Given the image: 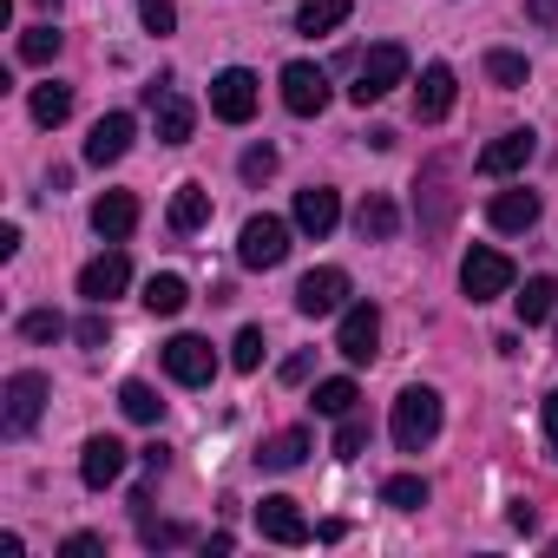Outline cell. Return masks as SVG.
I'll list each match as a JSON object with an SVG mask.
<instances>
[{
  "mask_svg": "<svg viewBox=\"0 0 558 558\" xmlns=\"http://www.w3.org/2000/svg\"><path fill=\"white\" fill-rule=\"evenodd\" d=\"M145 99H151V125H158V138H165V145H184L191 125H197V106H191L184 93H171V86H145Z\"/></svg>",
  "mask_w": 558,
  "mask_h": 558,
  "instance_id": "cell-13",
  "label": "cell"
},
{
  "mask_svg": "<svg viewBox=\"0 0 558 558\" xmlns=\"http://www.w3.org/2000/svg\"><path fill=\"white\" fill-rule=\"evenodd\" d=\"M73 336H80V342H86V349H106V316H86V323H80V329H73Z\"/></svg>",
  "mask_w": 558,
  "mask_h": 558,
  "instance_id": "cell-42",
  "label": "cell"
},
{
  "mask_svg": "<svg viewBox=\"0 0 558 558\" xmlns=\"http://www.w3.org/2000/svg\"><path fill=\"white\" fill-rule=\"evenodd\" d=\"M256 532H263L269 545H310V519H303L296 499H283V493H269V499L256 506Z\"/></svg>",
  "mask_w": 558,
  "mask_h": 558,
  "instance_id": "cell-12",
  "label": "cell"
},
{
  "mask_svg": "<svg viewBox=\"0 0 558 558\" xmlns=\"http://www.w3.org/2000/svg\"><path fill=\"white\" fill-rule=\"evenodd\" d=\"M21 336L27 342H60L66 336V316L60 310H34V316H21Z\"/></svg>",
  "mask_w": 558,
  "mask_h": 558,
  "instance_id": "cell-33",
  "label": "cell"
},
{
  "mask_svg": "<svg viewBox=\"0 0 558 558\" xmlns=\"http://www.w3.org/2000/svg\"><path fill=\"white\" fill-rule=\"evenodd\" d=\"M230 362H236L243 375H256V368H263V329H243L236 349H230Z\"/></svg>",
  "mask_w": 558,
  "mask_h": 558,
  "instance_id": "cell-36",
  "label": "cell"
},
{
  "mask_svg": "<svg viewBox=\"0 0 558 558\" xmlns=\"http://www.w3.org/2000/svg\"><path fill=\"white\" fill-rule=\"evenodd\" d=\"M336 223H342V197H336L329 184L296 191V230H303V236H329Z\"/></svg>",
  "mask_w": 558,
  "mask_h": 558,
  "instance_id": "cell-18",
  "label": "cell"
},
{
  "mask_svg": "<svg viewBox=\"0 0 558 558\" xmlns=\"http://www.w3.org/2000/svg\"><path fill=\"white\" fill-rule=\"evenodd\" d=\"M551 558H558V538H551Z\"/></svg>",
  "mask_w": 558,
  "mask_h": 558,
  "instance_id": "cell-45",
  "label": "cell"
},
{
  "mask_svg": "<svg viewBox=\"0 0 558 558\" xmlns=\"http://www.w3.org/2000/svg\"><path fill=\"white\" fill-rule=\"evenodd\" d=\"M310 368H316V362H310V355H290V362H283V381H290V388H296V381H310Z\"/></svg>",
  "mask_w": 558,
  "mask_h": 558,
  "instance_id": "cell-43",
  "label": "cell"
},
{
  "mask_svg": "<svg viewBox=\"0 0 558 558\" xmlns=\"http://www.w3.org/2000/svg\"><path fill=\"white\" fill-rule=\"evenodd\" d=\"M296 310L303 316H342L349 310V269H336V263L310 269L303 283H296Z\"/></svg>",
  "mask_w": 558,
  "mask_h": 558,
  "instance_id": "cell-7",
  "label": "cell"
},
{
  "mask_svg": "<svg viewBox=\"0 0 558 558\" xmlns=\"http://www.w3.org/2000/svg\"><path fill=\"white\" fill-rule=\"evenodd\" d=\"M132 223H138V197H132V191H106V197L93 204V230H99L106 243H125Z\"/></svg>",
  "mask_w": 558,
  "mask_h": 558,
  "instance_id": "cell-20",
  "label": "cell"
},
{
  "mask_svg": "<svg viewBox=\"0 0 558 558\" xmlns=\"http://www.w3.org/2000/svg\"><path fill=\"white\" fill-rule=\"evenodd\" d=\"M532 151H538V132H532V125L499 132V138L480 151V171H486V178H512V171H525V165H532Z\"/></svg>",
  "mask_w": 558,
  "mask_h": 558,
  "instance_id": "cell-14",
  "label": "cell"
},
{
  "mask_svg": "<svg viewBox=\"0 0 558 558\" xmlns=\"http://www.w3.org/2000/svg\"><path fill=\"white\" fill-rule=\"evenodd\" d=\"M453 93H460V80H453V66H427L421 73V86H414V119H447L453 112Z\"/></svg>",
  "mask_w": 558,
  "mask_h": 558,
  "instance_id": "cell-19",
  "label": "cell"
},
{
  "mask_svg": "<svg viewBox=\"0 0 558 558\" xmlns=\"http://www.w3.org/2000/svg\"><path fill=\"white\" fill-rule=\"evenodd\" d=\"M538 421H545V447H551V460H558V388L545 395V408H538Z\"/></svg>",
  "mask_w": 558,
  "mask_h": 558,
  "instance_id": "cell-39",
  "label": "cell"
},
{
  "mask_svg": "<svg viewBox=\"0 0 558 558\" xmlns=\"http://www.w3.org/2000/svg\"><path fill=\"white\" fill-rule=\"evenodd\" d=\"M362 447H368V421H362V414H342V427H336V453L355 460Z\"/></svg>",
  "mask_w": 558,
  "mask_h": 558,
  "instance_id": "cell-34",
  "label": "cell"
},
{
  "mask_svg": "<svg viewBox=\"0 0 558 558\" xmlns=\"http://www.w3.org/2000/svg\"><path fill=\"white\" fill-rule=\"evenodd\" d=\"M342 21H349V0H303V8H296L303 34H336Z\"/></svg>",
  "mask_w": 558,
  "mask_h": 558,
  "instance_id": "cell-27",
  "label": "cell"
},
{
  "mask_svg": "<svg viewBox=\"0 0 558 558\" xmlns=\"http://www.w3.org/2000/svg\"><path fill=\"white\" fill-rule=\"evenodd\" d=\"M310 447H316L310 427H283V434H269V440L256 447V466H263V473H290V466L310 460Z\"/></svg>",
  "mask_w": 558,
  "mask_h": 558,
  "instance_id": "cell-17",
  "label": "cell"
},
{
  "mask_svg": "<svg viewBox=\"0 0 558 558\" xmlns=\"http://www.w3.org/2000/svg\"><path fill=\"white\" fill-rule=\"evenodd\" d=\"M381 506H395V512H421V506H427V480H421V473H395V480H381Z\"/></svg>",
  "mask_w": 558,
  "mask_h": 558,
  "instance_id": "cell-28",
  "label": "cell"
},
{
  "mask_svg": "<svg viewBox=\"0 0 558 558\" xmlns=\"http://www.w3.org/2000/svg\"><path fill=\"white\" fill-rule=\"evenodd\" d=\"M395 86H408V47L381 40V47H368V53L355 60V86H349V99H355V106H375V99H388Z\"/></svg>",
  "mask_w": 558,
  "mask_h": 558,
  "instance_id": "cell-2",
  "label": "cell"
},
{
  "mask_svg": "<svg viewBox=\"0 0 558 558\" xmlns=\"http://www.w3.org/2000/svg\"><path fill=\"white\" fill-rule=\"evenodd\" d=\"M243 178H250V184L276 178V145H250V151H243Z\"/></svg>",
  "mask_w": 558,
  "mask_h": 558,
  "instance_id": "cell-37",
  "label": "cell"
},
{
  "mask_svg": "<svg viewBox=\"0 0 558 558\" xmlns=\"http://www.w3.org/2000/svg\"><path fill=\"white\" fill-rule=\"evenodd\" d=\"M388 427H395V447H401V453L434 447V434H440V395H434V388H401Z\"/></svg>",
  "mask_w": 558,
  "mask_h": 558,
  "instance_id": "cell-3",
  "label": "cell"
},
{
  "mask_svg": "<svg viewBox=\"0 0 558 558\" xmlns=\"http://www.w3.org/2000/svg\"><path fill=\"white\" fill-rule=\"evenodd\" d=\"M355 230H362V243H388V236L401 230V210H395V197H368V204L355 210Z\"/></svg>",
  "mask_w": 558,
  "mask_h": 558,
  "instance_id": "cell-23",
  "label": "cell"
},
{
  "mask_svg": "<svg viewBox=\"0 0 558 558\" xmlns=\"http://www.w3.org/2000/svg\"><path fill=\"white\" fill-rule=\"evenodd\" d=\"M34 125H66L73 119V86H60V80H47V86H34Z\"/></svg>",
  "mask_w": 558,
  "mask_h": 558,
  "instance_id": "cell-25",
  "label": "cell"
},
{
  "mask_svg": "<svg viewBox=\"0 0 558 558\" xmlns=\"http://www.w3.org/2000/svg\"><path fill=\"white\" fill-rule=\"evenodd\" d=\"M119 408H125V421H158V414H165V401H158L151 381H125V388H119Z\"/></svg>",
  "mask_w": 558,
  "mask_h": 558,
  "instance_id": "cell-30",
  "label": "cell"
},
{
  "mask_svg": "<svg viewBox=\"0 0 558 558\" xmlns=\"http://www.w3.org/2000/svg\"><path fill=\"white\" fill-rule=\"evenodd\" d=\"M40 8H60V0H40Z\"/></svg>",
  "mask_w": 558,
  "mask_h": 558,
  "instance_id": "cell-44",
  "label": "cell"
},
{
  "mask_svg": "<svg viewBox=\"0 0 558 558\" xmlns=\"http://www.w3.org/2000/svg\"><path fill=\"white\" fill-rule=\"evenodd\" d=\"M53 53H60V27H27V34H21V60H27V66H47Z\"/></svg>",
  "mask_w": 558,
  "mask_h": 558,
  "instance_id": "cell-31",
  "label": "cell"
},
{
  "mask_svg": "<svg viewBox=\"0 0 558 558\" xmlns=\"http://www.w3.org/2000/svg\"><path fill=\"white\" fill-rule=\"evenodd\" d=\"M355 381L349 375H336V381H316V414H329V421H342V414H355Z\"/></svg>",
  "mask_w": 558,
  "mask_h": 558,
  "instance_id": "cell-29",
  "label": "cell"
},
{
  "mask_svg": "<svg viewBox=\"0 0 558 558\" xmlns=\"http://www.w3.org/2000/svg\"><path fill=\"white\" fill-rule=\"evenodd\" d=\"M512 310H519V323L532 329V323H545L551 310H558V283H551V276H532V283L512 296Z\"/></svg>",
  "mask_w": 558,
  "mask_h": 558,
  "instance_id": "cell-24",
  "label": "cell"
},
{
  "mask_svg": "<svg viewBox=\"0 0 558 558\" xmlns=\"http://www.w3.org/2000/svg\"><path fill=\"white\" fill-rule=\"evenodd\" d=\"M138 21H145V34H171L178 27V0H138Z\"/></svg>",
  "mask_w": 558,
  "mask_h": 558,
  "instance_id": "cell-35",
  "label": "cell"
},
{
  "mask_svg": "<svg viewBox=\"0 0 558 558\" xmlns=\"http://www.w3.org/2000/svg\"><path fill=\"white\" fill-rule=\"evenodd\" d=\"M204 223H210V191L204 184H178L171 191V230L178 236H197Z\"/></svg>",
  "mask_w": 558,
  "mask_h": 558,
  "instance_id": "cell-22",
  "label": "cell"
},
{
  "mask_svg": "<svg viewBox=\"0 0 558 558\" xmlns=\"http://www.w3.org/2000/svg\"><path fill=\"white\" fill-rule=\"evenodd\" d=\"M184 538H191L184 525H151V519H145V545H184Z\"/></svg>",
  "mask_w": 558,
  "mask_h": 558,
  "instance_id": "cell-40",
  "label": "cell"
},
{
  "mask_svg": "<svg viewBox=\"0 0 558 558\" xmlns=\"http://www.w3.org/2000/svg\"><path fill=\"white\" fill-rule=\"evenodd\" d=\"M336 349L362 368V362H375L381 355V310L375 303H349L342 310V329H336Z\"/></svg>",
  "mask_w": 558,
  "mask_h": 558,
  "instance_id": "cell-8",
  "label": "cell"
},
{
  "mask_svg": "<svg viewBox=\"0 0 558 558\" xmlns=\"http://www.w3.org/2000/svg\"><path fill=\"white\" fill-rule=\"evenodd\" d=\"M191 303V283H184V276H151V283H145V310L151 316H178Z\"/></svg>",
  "mask_w": 558,
  "mask_h": 558,
  "instance_id": "cell-26",
  "label": "cell"
},
{
  "mask_svg": "<svg viewBox=\"0 0 558 558\" xmlns=\"http://www.w3.org/2000/svg\"><path fill=\"white\" fill-rule=\"evenodd\" d=\"M132 283V263H125V250H106V256H93L86 269H80V296L93 303V310H106L119 290Z\"/></svg>",
  "mask_w": 558,
  "mask_h": 558,
  "instance_id": "cell-11",
  "label": "cell"
},
{
  "mask_svg": "<svg viewBox=\"0 0 558 558\" xmlns=\"http://www.w3.org/2000/svg\"><path fill=\"white\" fill-rule=\"evenodd\" d=\"M99 551H106V538H99V532H73V538L60 545V558H99Z\"/></svg>",
  "mask_w": 558,
  "mask_h": 558,
  "instance_id": "cell-38",
  "label": "cell"
},
{
  "mask_svg": "<svg viewBox=\"0 0 558 558\" xmlns=\"http://www.w3.org/2000/svg\"><path fill=\"white\" fill-rule=\"evenodd\" d=\"M256 99H263V86H256L250 66H223V73L210 80V112H217L223 125H250V119H256Z\"/></svg>",
  "mask_w": 558,
  "mask_h": 558,
  "instance_id": "cell-4",
  "label": "cell"
},
{
  "mask_svg": "<svg viewBox=\"0 0 558 558\" xmlns=\"http://www.w3.org/2000/svg\"><path fill=\"white\" fill-rule=\"evenodd\" d=\"M486 217H493V230L519 236V230H532V223H538V191H499V197L486 204Z\"/></svg>",
  "mask_w": 558,
  "mask_h": 558,
  "instance_id": "cell-21",
  "label": "cell"
},
{
  "mask_svg": "<svg viewBox=\"0 0 558 558\" xmlns=\"http://www.w3.org/2000/svg\"><path fill=\"white\" fill-rule=\"evenodd\" d=\"M290 256V223L283 217H250L243 236H236V263L243 269H276Z\"/></svg>",
  "mask_w": 558,
  "mask_h": 558,
  "instance_id": "cell-6",
  "label": "cell"
},
{
  "mask_svg": "<svg viewBox=\"0 0 558 558\" xmlns=\"http://www.w3.org/2000/svg\"><path fill=\"white\" fill-rule=\"evenodd\" d=\"M132 132H138V125H132V112H106V119L93 125V138H86V165H99V171H106V165H119V158L132 151Z\"/></svg>",
  "mask_w": 558,
  "mask_h": 558,
  "instance_id": "cell-15",
  "label": "cell"
},
{
  "mask_svg": "<svg viewBox=\"0 0 558 558\" xmlns=\"http://www.w3.org/2000/svg\"><path fill=\"white\" fill-rule=\"evenodd\" d=\"M119 473H125V447H119L112 434H93V440L80 447V480H86L93 493H106Z\"/></svg>",
  "mask_w": 558,
  "mask_h": 558,
  "instance_id": "cell-16",
  "label": "cell"
},
{
  "mask_svg": "<svg viewBox=\"0 0 558 558\" xmlns=\"http://www.w3.org/2000/svg\"><path fill=\"white\" fill-rule=\"evenodd\" d=\"M47 375L40 368H21V375H8V388H0V434H34L40 427V414H47Z\"/></svg>",
  "mask_w": 558,
  "mask_h": 558,
  "instance_id": "cell-1",
  "label": "cell"
},
{
  "mask_svg": "<svg viewBox=\"0 0 558 558\" xmlns=\"http://www.w3.org/2000/svg\"><path fill=\"white\" fill-rule=\"evenodd\" d=\"M283 106H290L296 119H316V112L329 106V73L310 66V60H290V66H283Z\"/></svg>",
  "mask_w": 558,
  "mask_h": 558,
  "instance_id": "cell-10",
  "label": "cell"
},
{
  "mask_svg": "<svg viewBox=\"0 0 558 558\" xmlns=\"http://www.w3.org/2000/svg\"><path fill=\"white\" fill-rule=\"evenodd\" d=\"M525 21L532 27H558V0H525Z\"/></svg>",
  "mask_w": 558,
  "mask_h": 558,
  "instance_id": "cell-41",
  "label": "cell"
},
{
  "mask_svg": "<svg viewBox=\"0 0 558 558\" xmlns=\"http://www.w3.org/2000/svg\"><path fill=\"white\" fill-rule=\"evenodd\" d=\"M486 80L512 93V86H525V60H519V53H506V47H493V53H486Z\"/></svg>",
  "mask_w": 558,
  "mask_h": 558,
  "instance_id": "cell-32",
  "label": "cell"
},
{
  "mask_svg": "<svg viewBox=\"0 0 558 558\" xmlns=\"http://www.w3.org/2000/svg\"><path fill=\"white\" fill-rule=\"evenodd\" d=\"M165 375H171L178 388H204V381L217 375L210 342H204V336H171V342H165Z\"/></svg>",
  "mask_w": 558,
  "mask_h": 558,
  "instance_id": "cell-9",
  "label": "cell"
},
{
  "mask_svg": "<svg viewBox=\"0 0 558 558\" xmlns=\"http://www.w3.org/2000/svg\"><path fill=\"white\" fill-rule=\"evenodd\" d=\"M460 290H466V303H493V296H506L512 290V256H499V250H466V263H460Z\"/></svg>",
  "mask_w": 558,
  "mask_h": 558,
  "instance_id": "cell-5",
  "label": "cell"
}]
</instances>
